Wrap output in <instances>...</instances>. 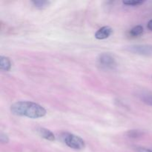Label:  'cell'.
Masks as SVG:
<instances>
[{"instance_id": "obj_2", "label": "cell", "mask_w": 152, "mask_h": 152, "mask_svg": "<svg viewBox=\"0 0 152 152\" xmlns=\"http://www.w3.org/2000/svg\"><path fill=\"white\" fill-rule=\"evenodd\" d=\"M60 139L67 146L74 150H83L86 148V142L80 137L69 132L60 134Z\"/></svg>"}, {"instance_id": "obj_14", "label": "cell", "mask_w": 152, "mask_h": 152, "mask_svg": "<svg viewBox=\"0 0 152 152\" xmlns=\"http://www.w3.org/2000/svg\"><path fill=\"white\" fill-rule=\"evenodd\" d=\"M136 151L137 152H152V150L148 149L146 148H143V147H137Z\"/></svg>"}, {"instance_id": "obj_11", "label": "cell", "mask_w": 152, "mask_h": 152, "mask_svg": "<svg viewBox=\"0 0 152 152\" xmlns=\"http://www.w3.org/2000/svg\"><path fill=\"white\" fill-rule=\"evenodd\" d=\"M127 136L130 138H138L142 135V132L139 130H131L127 132Z\"/></svg>"}, {"instance_id": "obj_10", "label": "cell", "mask_w": 152, "mask_h": 152, "mask_svg": "<svg viewBox=\"0 0 152 152\" xmlns=\"http://www.w3.org/2000/svg\"><path fill=\"white\" fill-rule=\"evenodd\" d=\"M143 28L141 25H137L129 31V36L132 37H138L143 34Z\"/></svg>"}, {"instance_id": "obj_5", "label": "cell", "mask_w": 152, "mask_h": 152, "mask_svg": "<svg viewBox=\"0 0 152 152\" xmlns=\"http://www.w3.org/2000/svg\"><path fill=\"white\" fill-rule=\"evenodd\" d=\"M112 33H113V30L111 27L104 26V27H102L101 28H99V29L96 31L94 37L95 38L99 40L105 39L108 38V37L112 34Z\"/></svg>"}, {"instance_id": "obj_6", "label": "cell", "mask_w": 152, "mask_h": 152, "mask_svg": "<svg viewBox=\"0 0 152 152\" xmlns=\"http://www.w3.org/2000/svg\"><path fill=\"white\" fill-rule=\"evenodd\" d=\"M37 132L41 137L49 141L55 140V135L52 132H50L48 129H46L45 128H38L37 129Z\"/></svg>"}, {"instance_id": "obj_12", "label": "cell", "mask_w": 152, "mask_h": 152, "mask_svg": "<svg viewBox=\"0 0 152 152\" xmlns=\"http://www.w3.org/2000/svg\"><path fill=\"white\" fill-rule=\"evenodd\" d=\"M145 2L144 1H136V0H129V1H123V3L127 6H132V7H136L140 6Z\"/></svg>"}, {"instance_id": "obj_13", "label": "cell", "mask_w": 152, "mask_h": 152, "mask_svg": "<svg viewBox=\"0 0 152 152\" xmlns=\"http://www.w3.org/2000/svg\"><path fill=\"white\" fill-rule=\"evenodd\" d=\"M0 141L3 144L7 143L9 142L8 136L5 133H4V132H1V134H0Z\"/></svg>"}, {"instance_id": "obj_7", "label": "cell", "mask_w": 152, "mask_h": 152, "mask_svg": "<svg viewBox=\"0 0 152 152\" xmlns=\"http://www.w3.org/2000/svg\"><path fill=\"white\" fill-rule=\"evenodd\" d=\"M138 96L142 102H143L146 105L152 106V92L144 91H141Z\"/></svg>"}, {"instance_id": "obj_3", "label": "cell", "mask_w": 152, "mask_h": 152, "mask_svg": "<svg viewBox=\"0 0 152 152\" xmlns=\"http://www.w3.org/2000/svg\"><path fill=\"white\" fill-rule=\"evenodd\" d=\"M97 62L99 66L104 69H114L117 67V62L112 55L104 53L99 55L97 58Z\"/></svg>"}, {"instance_id": "obj_1", "label": "cell", "mask_w": 152, "mask_h": 152, "mask_svg": "<svg viewBox=\"0 0 152 152\" xmlns=\"http://www.w3.org/2000/svg\"><path fill=\"white\" fill-rule=\"evenodd\" d=\"M10 112L16 116L25 117L31 119H38L45 117L47 111L44 107L30 101H19L12 104Z\"/></svg>"}, {"instance_id": "obj_8", "label": "cell", "mask_w": 152, "mask_h": 152, "mask_svg": "<svg viewBox=\"0 0 152 152\" xmlns=\"http://www.w3.org/2000/svg\"><path fill=\"white\" fill-rule=\"evenodd\" d=\"M11 62L8 57L1 56L0 57V68L3 71H9L11 69Z\"/></svg>"}, {"instance_id": "obj_9", "label": "cell", "mask_w": 152, "mask_h": 152, "mask_svg": "<svg viewBox=\"0 0 152 152\" xmlns=\"http://www.w3.org/2000/svg\"><path fill=\"white\" fill-rule=\"evenodd\" d=\"M31 3H32L33 5L36 8L42 10V9H45L48 7L50 4V3H51V1H47V0H34V1H31Z\"/></svg>"}, {"instance_id": "obj_16", "label": "cell", "mask_w": 152, "mask_h": 152, "mask_svg": "<svg viewBox=\"0 0 152 152\" xmlns=\"http://www.w3.org/2000/svg\"><path fill=\"white\" fill-rule=\"evenodd\" d=\"M151 78H152V77H151Z\"/></svg>"}, {"instance_id": "obj_4", "label": "cell", "mask_w": 152, "mask_h": 152, "mask_svg": "<svg viewBox=\"0 0 152 152\" xmlns=\"http://www.w3.org/2000/svg\"><path fill=\"white\" fill-rule=\"evenodd\" d=\"M127 50L132 53L140 55H150L152 53V45H134L127 48Z\"/></svg>"}, {"instance_id": "obj_15", "label": "cell", "mask_w": 152, "mask_h": 152, "mask_svg": "<svg viewBox=\"0 0 152 152\" xmlns=\"http://www.w3.org/2000/svg\"><path fill=\"white\" fill-rule=\"evenodd\" d=\"M147 28H148V30H150V31H152V19H151V20H150L149 22H148V25H147Z\"/></svg>"}]
</instances>
